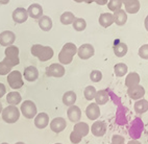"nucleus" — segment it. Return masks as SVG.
Masks as SVG:
<instances>
[{"label": "nucleus", "mask_w": 148, "mask_h": 144, "mask_svg": "<svg viewBox=\"0 0 148 144\" xmlns=\"http://www.w3.org/2000/svg\"><path fill=\"white\" fill-rule=\"evenodd\" d=\"M8 83L12 89L18 90L23 87V77L20 71H11L8 74Z\"/></svg>", "instance_id": "6"}, {"label": "nucleus", "mask_w": 148, "mask_h": 144, "mask_svg": "<svg viewBox=\"0 0 148 144\" xmlns=\"http://www.w3.org/2000/svg\"><path fill=\"white\" fill-rule=\"evenodd\" d=\"M10 2V0H0V3L1 4H8Z\"/></svg>", "instance_id": "45"}, {"label": "nucleus", "mask_w": 148, "mask_h": 144, "mask_svg": "<svg viewBox=\"0 0 148 144\" xmlns=\"http://www.w3.org/2000/svg\"><path fill=\"white\" fill-rule=\"evenodd\" d=\"M77 53V48L76 45L73 43H66L63 46L62 50L58 53V61L61 62L63 65H69L71 64L73 61L74 56Z\"/></svg>", "instance_id": "1"}, {"label": "nucleus", "mask_w": 148, "mask_h": 144, "mask_svg": "<svg viewBox=\"0 0 148 144\" xmlns=\"http://www.w3.org/2000/svg\"><path fill=\"white\" fill-rule=\"evenodd\" d=\"M6 101L10 104L17 106V104H19L22 101V97L18 92H10L6 95Z\"/></svg>", "instance_id": "29"}, {"label": "nucleus", "mask_w": 148, "mask_h": 144, "mask_svg": "<svg viewBox=\"0 0 148 144\" xmlns=\"http://www.w3.org/2000/svg\"><path fill=\"white\" fill-rule=\"evenodd\" d=\"M60 20H61L62 24H64V25H69V24L73 23V21L75 20V16L71 12H65L64 14H62Z\"/></svg>", "instance_id": "32"}, {"label": "nucleus", "mask_w": 148, "mask_h": 144, "mask_svg": "<svg viewBox=\"0 0 148 144\" xmlns=\"http://www.w3.org/2000/svg\"><path fill=\"white\" fill-rule=\"evenodd\" d=\"M111 144H125L124 137L120 136V135H114L113 138H112V143Z\"/></svg>", "instance_id": "39"}, {"label": "nucleus", "mask_w": 148, "mask_h": 144, "mask_svg": "<svg viewBox=\"0 0 148 144\" xmlns=\"http://www.w3.org/2000/svg\"><path fill=\"white\" fill-rule=\"evenodd\" d=\"M20 112L22 113V115H23L25 118H27V119H32V118L36 117L38 114L37 106H36L34 102L32 101V100H25V101L21 104Z\"/></svg>", "instance_id": "5"}, {"label": "nucleus", "mask_w": 148, "mask_h": 144, "mask_svg": "<svg viewBox=\"0 0 148 144\" xmlns=\"http://www.w3.org/2000/svg\"><path fill=\"white\" fill-rule=\"evenodd\" d=\"M2 119L6 123H16L20 117V110L17 108V106L10 104L5 109L2 110Z\"/></svg>", "instance_id": "4"}, {"label": "nucleus", "mask_w": 148, "mask_h": 144, "mask_svg": "<svg viewBox=\"0 0 148 144\" xmlns=\"http://www.w3.org/2000/svg\"><path fill=\"white\" fill-rule=\"evenodd\" d=\"M67 126L66 120L64 119L63 117H56L53 120H51L50 122V128L51 131L54 132V133L58 134L63 132Z\"/></svg>", "instance_id": "12"}, {"label": "nucleus", "mask_w": 148, "mask_h": 144, "mask_svg": "<svg viewBox=\"0 0 148 144\" xmlns=\"http://www.w3.org/2000/svg\"><path fill=\"white\" fill-rule=\"evenodd\" d=\"M39 26L44 32H49L52 28V20L50 17L42 16L39 19Z\"/></svg>", "instance_id": "26"}, {"label": "nucleus", "mask_w": 148, "mask_h": 144, "mask_svg": "<svg viewBox=\"0 0 148 144\" xmlns=\"http://www.w3.org/2000/svg\"><path fill=\"white\" fill-rule=\"evenodd\" d=\"M144 25H145L146 30L148 32V15H147V17L145 18V22H144Z\"/></svg>", "instance_id": "43"}, {"label": "nucleus", "mask_w": 148, "mask_h": 144, "mask_svg": "<svg viewBox=\"0 0 148 144\" xmlns=\"http://www.w3.org/2000/svg\"><path fill=\"white\" fill-rule=\"evenodd\" d=\"M84 2H86V3H92V2H95V0H84Z\"/></svg>", "instance_id": "46"}, {"label": "nucleus", "mask_w": 148, "mask_h": 144, "mask_svg": "<svg viewBox=\"0 0 148 144\" xmlns=\"http://www.w3.org/2000/svg\"><path fill=\"white\" fill-rule=\"evenodd\" d=\"M16 41V35L11 30H4L0 34V45L8 47L13 45Z\"/></svg>", "instance_id": "10"}, {"label": "nucleus", "mask_w": 148, "mask_h": 144, "mask_svg": "<svg viewBox=\"0 0 148 144\" xmlns=\"http://www.w3.org/2000/svg\"><path fill=\"white\" fill-rule=\"evenodd\" d=\"M127 21V14L124 10H119V11L114 12V23L117 25L122 26L124 25Z\"/></svg>", "instance_id": "24"}, {"label": "nucleus", "mask_w": 148, "mask_h": 144, "mask_svg": "<svg viewBox=\"0 0 148 144\" xmlns=\"http://www.w3.org/2000/svg\"><path fill=\"white\" fill-rule=\"evenodd\" d=\"M134 109H135V112L137 114H144V113L148 111V101L142 98L139 99L134 104Z\"/></svg>", "instance_id": "25"}, {"label": "nucleus", "mask_w": 148, "mask_h": 144, "mask_svg": "<svg viewBox=\"0 0 148 144\" xmlns=\"http://www.w3.org/2000/svg\"><path fill=\"white\" fill-rule=\"evenodd\" d=\"M24 78L27 82H36L39 78V71L36 67L28 66L24 69Z\"/></svg>", "instance_id": "20"}, {"label": "nucleus", "mask_w": 148, "mask_h": 144, "mask_svg": "<svg viewBox=\"0 0 148 144\" xmlns=\"http://www.w3.org/2000/svg\"><path fill=\"white\" fill-rule=\"evenodd\" d=\"M27 13H28V16L32 17V19L39 20L43 16V8L39 3H32L27 8Z\"/></svg>", "instance_id": "18"}, {"label": "nucleus", "mask_w": 148, "mask_h": 144, "mask_svg": "<svg viewBox=\"0 0 148 144\" xmlns=\"http://www.w3.org/2000/svg\"><path fill=\"white\" fill-rule=\"evenodd\" d=\"M12 68L6 65L4 62H0V75H8L11 72Z\"/></svg>", "instance_id": "38"}, {"label": "nucleus", "mask_w": 148, "mask_h": 144, "mask_svg": "<svg viewBox=\"0 0 148 144\" xmlns=\"http://www.w3.org/2000/svg\"><path fill=\"white\" fill-rule=\"evenodd\" d=\"M91 132L95 137H102L106 133V124L103 121H95L91 126Z\"/></svg>", "instance_id": "14"}, {"label": "nucleus", "mask_w": 148, "mask_h": 144, "mask_svg": "<svg viewBox=\"0 0 148 144\" xmlns=\"http://www.w3.org/2000/svg\"><path fill=\"white\" fill-rule=\"evenodd\" d=\"M75 133L78 135V136H80L82 138H84V137H86L89 134V132H90V126H89V124L86 122H77L75 125H74V130H73Z\"/></svg>", "instance_id": "22"}, {"label": "nucleus", "mask_w": 148, "mask_h": 144, "mask_svg": "<svg viewBox=\"0 0 148 144\" xmlns=\"http://www.w3.org/2000/svg\"><path fill=\"white\" fill-rule=\"evenodd\" d=\"M6 93V89H5V86L3 85V84L0 83V98L3 97V96L5 95Z\"/></svg>", "instance_id": "41"}, {"label": "nucleus", "mask_w": 148, "mask_h": 144, "mask_svg": "<svg viewBox=\"0 0 148 144\" xmlns=\"http://www.w3.org/2000/svg\"><path fill=\"white\" fill-rule=\"evenodd\" d=\"M128 71V68L125 64L123 63H119V64H116L114 67V73L116 76L118 77H122V76H124L125 74L127 73Z\"/></svg>", "instance_id": "31"}, {"label": "nucleus", "mask_w": 148, "mask_h": 144, "mask_svg": "<svg viewBox=\"0 0 148 144\" xmlns=\"http://www.w3.org/2000/svg\"><path fill=\"white\" fill-rule=\"evenodd\" d=\"M127 94L134 100H139L145 95V89L143 88L141 85L134 86V87H130V88L127 89Z\"/></svg>", "instance_id": "11"}, {"label": "nucleus", "mask_w": 148, "mask_h": 144, "mask_svg": "<svg viewBox=\"0 0 148 144\" xmlns=\"http://www.w3.org/2000/svg\"><path fill=\"white\" fill-rule=\"evenodd\" d=\"M46 75L49 77H63L65 75V68L61 64H51L46 68Z\"/></svg>", "instance_id": "8"}, {"label": "nucleus", "mask_w": 148, "mask_h": 144, "mask_svg": "<svg viewBox=\"0 0 148 144\" xmlns=\"http://www.w3.org/2000/svg\"><path fill=\"white\" fill-rule=\"evenodd\" d=\"M95 53V49L93 47V45L87 43V44H82L78 49H77V56H79V59L82 60H89L92 58Z\"/></svg>", "instance_id": "9"}, {"label": "nucleus", "mask_w": 148, "mask_h": 144, "mask_svg": "<svg viewBox=\"0 0 148 144\" xmlns=\"http://www.w3.org/2000/svg\"><path fill=\"white\" fill-rule=\"evenodd\" d=\"M4 53H5V58H4L3 62L6 65H8L11 68L19 65L20 59H19V48L17 46H8L5 51H4Z\"/></svg>", "instance_id": "3"}, {"label": "nucleus", "mask_w": 148, "mask_h": 144, "mask_svg": "<svg viewBox=\"0 0 148 144\" xmlns=\"http://www.w3.org/2000/svg\"><path fill=\"white\" fill-rule=\"evenodd\" d=\"M99 24L104 28H108L114 23V14L111 13H103L99 16Z\"/></svg>", "instance_id": "21"}, {"label": "nucleus", "mask_w": 148, "mask_h": 144, "mask_svg": "<svg viewBox=\"0 0 148 144\" xmlns=\"http://www.w3.org/2000/svg\"><path fill=\"white\" fill-rule=\"evenodd\" d=\"M15 144H25L24 142H17V143H15Z\"/></svg>", "instance_id": "49"}, {"label": "nucleus", "mask_w": 148, "mask_h": 144, "mask_svg": "<svg viewBox=\"0 0 148 144\" xmlns=\"http://www.w3.org/2000/svg\"><path fill=\"white\" fill-rule=\"evenodd\" d=\"M127 144H141V143L138 141V140H130V141L128 142Z\"/></svg>", "instance_id": "44"}, {"label": "nucleus", "mask_w": 148, "mask_h": 144, "mask_svg": "<svg viewBox=\"0 0 148 144\" xmlns=\"http://www.w3.org/2000/svg\"><path fill=\"white\" fill-rule=\"evenodd\" d=\"M1 144H8V143H6V142H4V143H1Z\"/></svg>", "instance_id": "50"}, {"label": "nucleus", "mask_w": 148, "mask_h": 144, "mask_svg": "<svg viewBox=\"0 0 148 144\" xmlns=\"http://www.w3.org/2000/svg\"><path fill=\"white\" fill-rule=\"evenodd\" d=\"M28 19L27 10L23 8H18L13 12V20L16 23H24Z\"/></svg>", "instance_id": "15"}, {"label": "nucleus", "mask_w": 148, "mask_h": 144, "mask_svg": "<svg viewBox=\"0 0 148 144\" xmlns=\"http://www.w3.org/2000/svg\"><path fill=\"white\" fill-rule=\"evenodd\" d=\"M139 56L144 60H148V44H144L139 48Z\"/></svg>", "instance_id": "37"}, {"label": "nucleus", "mask_w": 148, "mask_h": 144, "mask_svg": "<svg viewBox=\"0 0 148 144\" xmlns=\"http://www.w3.org/2000/svg\"><path fill=\"white\" fill-rule=\"evenodd\" d=\"M2 104H1V102H0V114H1V113H2Z\"/></svg>", "instance_id": "47"}, {"label": "nucleus", "mask_w": 148, "mask_h": 144, "mask_svg": "<svg viewBox=\"0 0 148 144\" xmlns=\"http://www.w3.org/2000/svg\"><path fill=\"white\" fill-rule=\"evenodd\" d=\"M124 3L125 12L130 14H137L140 11V1L139 0H122Z\"/></svg>", "instance_id": "16"}, {"label": "nucleus", "mask_w": 148, "mask_h": 144, "mask_svg": "<svg viewBox=\"0 0 148 144\" xmlns=\"http://www.w3.org/2000/svg\"><path fill=\"white\" fill-rule=\"evenodd\" d=\"M143 131H144V123H143L142 119L139 117H136L135 119L132 120V125L130 128V135L132 139H139L142 135Z\"/></svg>", "instance_id": "7"}, {"label": "nucleus", "mask_w": 148, "mask_h": 144, "mask_svg": "<svg viewBox=\"0 0 148 144\" xmlns=\"http://www.w3.org/2000/svg\"><path fill=\"white\" fill-rule=\"evenodd\" d=\"M73 25V28L76 32H84L87 27V23H86V20L82 18H75V20L72 23Z\"/></svg>", "instance_id": "33"}, {"label": "nucleus", "mask_w": 148, "mask_h": 144, "mask_svg": "<svg viewBox=\"0 0 148 144\" xmlns=\"http://www.w3.org/2000/svg\"><path fill=\"white\" fill-rule=\"evenodd\" d=\"M67 116H68L69 120L73 123L79 122L80 118H82V111L77 106H71L69 107L68 111H67Z\"/></svg>", "instance_id": "13"}, {"label": "nucleus", "mask_w": 148, "mask_h": 144, "mask_svg": "<svg viewBox=\"0 0 148 144\" xmlns=\"http://www.w3.org/2000/svg\"><path fill=\"white\" fill-rule=\"evenodd\" d=\"M137 85H140V75L138 74L137 72L128 73L126 78H125V86L127 88H130V87Z\"/></svg>", "instance_id": "23"}, {"label": "nucleus", "mask_w": 148, "mask_h": 144, "mask_svg": "<svg viewBox=\"0 0 148 144\" xmlns=\"http://www.w3.org/2000/svg\"><path fill=\"white\" fill-rule=\"evenodd\" d=\"M82 137L78 136L74 131H72L71 134H70V141H71V143H73V144L79 143V142L82 141Z\"/></svg>", "instance_id": "40"}, {"label": "nucleus", "mask_w": 148, "mask_h": 144, "mask_svg": "<svg viewBox=\"0 0 148 144\" xmlns=\"http://www.w3.org/2000/svg\"><path fill=\"white\" fill-rule=\"evenodd\" d=\"M53 49L49 46H44L41 44H34L32 47V54L39 59L41 62H47L52 59Z\"/></svg>", "instance_id": "2"}, {"label": "nucleus", "mask_w": 148, "mask_h": 144, "mask_svg": "<svg viewBox=\"0 0 148 144\" xmlns=\"http://www.w3.org/2000/svg\"><path fill=\"white\" fill-rule=\"evenodd\" d=\"M56 144H62V143H56Z\"/></svg>", "instance_id": "51"}, {"label": "nucleus", "mask_w": 148, "mask_h": 144, "mask_svg": "<svg viewBox=\"0 0 148 144\" xmlns=\"http://www.w3.org/2000/svg\"><path fill=\"white\" fill-rule=\"evenodd\" d=\"M74 1H75V2H84V0H74Z\"/></svg>", "instance_id": "48"}, {"label": "nucleus", "mask_w": 148, "mask_h": 144, "mask_svg": "<svg viewBox=\"0 0 148 144\" xmlns=\"http://www.w3.org/2000/svg\"><path fill=\"white\" fill-rule=\"evenodd\" d=\"M95 100H96V104H99V106H103V104H106L108 100V91H106V90L98 91L95 95Z\"/></svg>", "instance_id": "30"}, {"label": "nucleus", "mask_w": 148, "mask_h": 144, "mask_svg": "<svg viewBox=\"0 0 148 144\" xmlns=\"http://www.w3.org/2000/svg\"><path fill=\"white\" fill-rule=\"evenodd\" d=\"M86 115L90 120H96L100 116V109H99V104H90L86 109Z\"/></svg>", "instance_id": "17"}, {"label": "nucleus", "mask_w": 148, "mask_h": 144, "mask_svg": "<svg viewBox=\"0 0 148 144\" xmlns=\"http://www.w3.org/2000/svg\"><path fill=\"white\" fill-rule=\"evenodd\" d=\"M97 93V91H96L95 87H93V86H88L87 88L85 89L84 91V94H85V98L89 101L93 100V99L95 98V95Z\"/></svg>", "instance_id": "34"}, {"label": "nucleus", "mask_w": 148, "mask_h": 144, "mask_svg": "<svg viewBox=\"0 0 148 144\" xmlns=\"http://www.w3.org/2000/svg\"><path fill=\"white\" fill-rule=\"evenodd\" d=\"M76 94L73 91H68L63 95V104L67 107H71L76 101Z\"/></svg>", "instance_id": "27"}, {"label": "nucleus", "mask_w": 148, "mask_h": 144, "mask_svg": "<svg viewBox=\"0 0 148 144\" xmlns=\"http://www.w3.org/2000/svg\"><path fill=\"white\" fill-rule=\"evenodd\" d=\"M90 78L94 83H99L102 80V73L99 70H93L90 74Z\"/></svg>", "instance_id": "36"}, {"label": "nucleus", "mask_w": 148, "mask_h": 144, "mask_svg": "<svg viewBox=\"0 0 148 144\" xmlns=\"http://www.w3.org/2000/svg\"><path fill=\"white\" fill-rule=\"evenodd\" d=\"M122 4H123V3H122V0H108V8L110 11L116 12V11L121 10Z\"/></svg>", "instance_id": "35"}, {"label": "nucleus", "mask_w": 148, "mask_h": 144, "mask_svg": "<svg viewBox=\"0 0 148 144\" xmlns=\"http://www.w3.org/2000/svg\"><path fill=\"white\" fill-rule=\"evenodd\" d=\"M114 53L118 58H122L127 53V45L123 42H118L114 45Z\"/></svg>", "instance_id": "28"}, {"label": "nucleus", "mask_w": 148, "mask_h": 144, "mask_svg": "<svg viewBox=\"0 0 148 144\" xmlns=\"http://www.w3.org/2000/svg\"><path fill=\"white\" fill-rule=\"evenodd\" d=\"M95 2L99 5H106L108 3V0H95Z\"/></svg>", "instance_id": "42"}, {"label": "nucleus", "mask_w": 148, "mask_h": 144, "mask_svg": "<svg viewBox=\"0 0 148 144\" xmlns=\"http://www.w3.org/2000/svg\"><path fill=\"white\" fill-rule=\"evenodd\" d=\"M49 124V116L46 113H40L37 114V116L34 117V125L36 128L43 130Z\"/></svg>", "instance_id": "19"}]
</instances>
